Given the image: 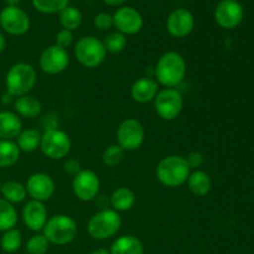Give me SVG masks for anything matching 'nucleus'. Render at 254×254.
<instances>
[{
    "label": "nucleus",
    "instance_id": "1",
    "mask_svg": "<svg viewBox=\"0 0 254 254\" xmlns=\"http://www.w3.org/2000/svg\"><path fill=\"white\" fill-rule=\"evenodd\" d=\"M156 82L165 88H175L186 76V61L179 52H165L154 67Z\"/></svg>",
    "mask_w": 254,
    "mask_h": 254
},
{
    "label": "nucleus",
    "instance_id": "2",
    "mask_svg": "<svg viewBox=\"0 0 254 254\" xmlns=\"http://www.w3.org/2000/svg\"><path fill=\"white\" fill-rule=\"evenodd\" d=\"M156 178L166 188H180L188 181L191 169L181 155H168L159 161L156 166Z\"/></svg>",
    "mask_w": 254,
    "mask_h": 254
},
{
    "label": "nucleus",
    "instance_id": "3",
    "mask_svg": "<svg viewBox=\"0 0 254 254\" xmlns=\"http://www.w3.org/2000/svg\"><path fill=\"white\" fill-rule=\"evenodd\" d=\"M6 93L11 97H22L29 94L36 84V71L26 62L12 64L5 78Z\"/></svg>",
    "mask_w": 254,
    "mask_h": 254
},
{
    "label": "nucleus",
    "instance_id": "4",
    "mask_svg": "<svg viewBox=\"0 0 254 254\" xmlns=\"http://www.w3.org/2000/svg\"><path fill=\"white\" fill-rule=\"evenodd\" d=\"M44 236L50 243L64 246L77 237V223L69 216L56 215L49 218L44 227Z\"/></svg>",
    "mask_w": 254,
    "mask_h": 254
},
{
    "label": "nucleus",
    "instance_id": "5",
    "mask_svg": "<svg viewBox=\"0 0 254 254\" xmlns=\"http://www.w3.org/2000/svg\"><path fill=\"white\" fill-rule=\"evenodd\" d=\"M121 227V215L117 211L106 208L92 216L91 220L88 221L87 230L93 240L104 241L116 236Z\"/></svg>",
    "mask_w": 254,
    "mask_h": 254
},
{
    "label": "nucleus",
    "instance_id": "6",
    "mask_svg": "<svg viewBox=\"0 0 254 254\" xmlns=\"http://www.w3.org/2000/svg\"><path fill=\"white\" fill-rule=\"evenodd\" d=\"M74 56L82 66L96 68L106 60L107 50L102 40L94 36H83L74 46Z\"/></svg>",
    "mask_w": 254,
    "mask_h": 254
},
{
    "label": "nucleus",
    "instance_id": "7",
    "mask_svg": "<svg viewBox=\"0 0 254 254\" xmlns=\"http://www.w3.org/2000/svg\"><path fill=\"white\" fill-rule=\"evenodd\" d=\"M71 139L68 134L60 129H49L41 134L40 149L45 156L52 160L66 158L71 151Z\"/></svg>",
    "mask_w": 254,
    "mask_h": 254
},
{
    "label": "nucleus",
    "instance_id": "8",
    "mask_svg": "<svg viewBox=\"0 0 254 254\" xmlns=\"http://www.w3.org/2000/svg\"><path fill=\"white\" fill-rule=\"evenodd\" d=\"M154 108L163 121H174L180 116L184 108L183 94L176 88H164L156 94Z\"/></svg>",
    "mask_w": 254,
    "mask_h": 254
},
{
    "label": "nucleus",
    "instance_id": "9",
    "mask_svg": "<svg viewBox=\"0 0 254 254\" xmlns=\"http://www.w3.org/2000/svg\"><path fill=\"white\" fill-rule=\"evenodd\" d=\"M145 139L143 124L134 118H128L117 129V144L124 151H133L140 148Z\"/></svg>",
    "mask_w": 254,
    "mask_h": 254
},
{
    "label": "nucleus",
    "instance_id": "10",
    "mask_svg": "<svg viewBox=\"0 0 254 254\" xmlns=\"http://www.w3.org/2000/svg\"><path fill=\"white\" fill-rule=\"evenodd\" d=\"M101 181L98 175L92 170H81L72 181V190L77 198L84 202L93 201L98 196Z\"/></svg>",
    "mask_w": 254,
    "mask_h": 254
},
{
    "label": "nucleus",
    "instance_id": "11",
    "mask_svg": "<svg viewBox=\"0 0 254 254\" xmlns=\"http://www.w3.org/2000/svg\"><path fill=\"white\" fill-rule=\"evenodd\" d=\"M0 25L7 34L20 36L29 31L30 17L19 6H5L0 12Z\"/></svg>",
    "mask_w": 254,
    "mask_h": 254
},
{
    "label": "nucleus",
    "instance_id": "12",
    "mask_svg": "<svg viewBox=\"0 0 254 254\" xmlns=\"http://www.w3.org/2000/svg\"><path fill=\"white\" fill-rule=\"evenodd\" d=\"M113 26L123 35L138 34L144 25L143 16L131 6H121L113 15Z\"/></svg>",
    "mask_w": 254,
    "mask_h": 254
},
{
    "label": "nucleus",
    "instance_id": "13",
    "mask_svg": "<svg viewBox=\"0 0 254 254\" xmlns=\"http://www.w3.org/2000/svg\"><path fill=\"white\" fill-rule=\"evenodd\" d=\"M40 68L47 74H59L67 68L69 56L64 49L52 45L45 49L40 56Z\"/></svg>",
    "mask_w": 254,
    "mask_h": 254
},
{
    "label": "nucleus",
    "instance_id": "14",
    "mask_svg": "<svg viewBox=\"0 0 254 254\" xmlns=\"http://www.w3.org/2000/svg\"><path fill=\"white\" fill-rule=\"evenodd\" d=\"M245 11L237 0H222L215 9V20L223 29H235L242 22Z\"/></svg>",
    "mask_w": 254,
    "mask_h": 254
},
{
    "label": "nucleus",
    "instance_id": "15",
    "mask_svg": "<svg viewBox=\"0 0 254 254\" xmlns=\"http://www.w3.org/2000/svg\"><path fill=\"white\" fill-rule=\"evenodd\" d=\"M195 26V17L192 12L184 7H179L170 12L166 20V29L169 34L178 39H183L191 34Z\"/></svg>",
    "mask_w": 254,
    "mask_h": 254
},
{
    "label": "nucleus",
    "instance_id": "16",
    "mask_svg": "<svg viewBox=\"0 0 254 254\" xmlns=\"http://www.w3.org/2000/svg\"><path fill=\"white\" fill-rule=\"evenodd\" d=\"M25 188H26L27 195L32 200L44 202L51 198L55 193V181L47 174L35 173L27 179Z\"/></svg>",
    "mask_w": 254,
    "mask_h": 254
},
{
    "label": "nucleus",
    "instance_id": "17",
    "mask_svg": "<svg viewBox=\"0 0 254 254\" xmlns=\"http://www.w3.org/2000/svg\"><path fill=\"white\" fill-rule=\"evenodd\" d=\"M22 220L29 230L34 232L44 230L47 222V210L44 203L35 200L29 201L22 210Z\"/></svg>",
    "mask_w": 254,
    "mask_h": 254
},
{
    "label": "nucleus",
    "instance_id": "18",
    "mask_svg": "<svg viewBox=\"0 0 254 254\" xmlns=\"http://www.w3.org/2000/svg\"><path fill=\"white\" fill-rule=\"evenodd\" d=\"M158 92L159 83L151 77H141V78L136 79L130 89L131 98L140 104L154 101Z\"/></svg>",
    "mask_w": 254,
    "mask_h": 254
},
{
    "label": "nucleus",
    "instance_id": "19",
    "mask_svg": "<svg viewBox=\"0 0 254 254\" xmlns=\"http://www.w3.org/2000/svg\"><path fill=\"white\" fill-rule=\"evenodd\" d=\"M22 123L12 112H0V140H12L21 133Z\"/></svg>",
    "mask_w": 254,
    "mask_h": 254
},
{
    "label": "nucleus",
    "instance_id": "20",
    "mask_svg": "<svg viewBox=\"0 0 254 254\" xmlns=\"http://www.w3.org/2000/svg\"><path fill=\"white\" fill-rule=\"evenodd\" d=\"M111 254H144V246L139 238L134 236H122L111 246Z\"/></svg>",
    "mask_w": 254,
    "mask_h": 254
},
{
    "label": "nucleus",
    "instance_id": "21",
    "mask_svg": "<svg viewBox=\"0 0 254 254\" xmlns=\"http://www.w3.org/2000/svg\"><path fill=\"white\" fill-rule=\"evenodd\" d=\"M186 183H188L189 190L195 196H200V197L207 195L212 188L210 175L202 170H195L193 173H190Z\"/></svg>",
    "mask_w": 254,
    "mask_h": 254
},
{
    "label": "nucleus",
    "instance_id": "22",
    "mask_svg": "<svg viewBox=\"0 0 254 254\" xmlns=\"http://www.w3.org/2000/svg\"><path fill=\"white\" fill-rule=\"evenodd\" d=\"M14 109L19 116L24 118H36L41 113L42 104L37 98L26 94L16 98V101L14 102Z\"/></svg>",
    "mask_w": 254,
    "mask_h": 254
},
{
    "label": "nucleus",
    "instance_id": "23",
    "mask_svg": "<svg viewBox=\"0 0 254 254\" xmlns=\"http://www.w3.org/2000/svg\"><path fill=\"white\" fill-rule=\"evenodd\" d=\"M135 203V193L129 188H119L111 196V205L117 212L129 211Z\"/></svg>",
    "mask_w": 254,
    "mask_h": 254
},
{
    "label": "nucleus",
    "instance_id": "24",
    "mask_svg": "<svg viewBox=\"0 0 254 254\" xmlns=\"http://www.w3.org/2000/svg\"><path fill=\"white\" fill-rule=\"evenodd\" d=\"M17 146H19L20 151L24 153H32L36 150L40 146V141H41V133L37 129L30 128L21 130V133L17 135Z\"/></svg>",
    "mask_w": 254,
    "mask_h": 254
},
{
    "label": "nucleus",
    "instance_id": "25",
    "mask_svg": "<svg viewBox=\"0 0 254 254\" xmlns=\"http://www.w3.org/2000/svg\"><path fill=\"white\" fill-rule=\"evenodd\" d=\"M0 191L4 196V200L10 203L22 202L27 195L26 188L17 181H6L0 186Z\"/></svg>",
    "mask_w": 254,
    "mask_h": 254
},
{
    "label": "nucleus",
    "instance_id": "26",
    "mask_svg": "<svg viewBox=\"0 0 254 254\" xmlns=\"http://www.w3.org/2000/svg\"><path fill=\"white\" fill-rule=\"evenodd\" d=\"M20 149L12 140H0V168H9L17 163Z\"/></svg>",
    "mask_w": 254,
    "mask_h": 254
},
{
    "label": "nucleus",
    "instance_id": "27",
    "mask_svg": "<svg viewBox=\"0 0 254 254\" xmlns=\"http://www.w3.org/2000/svg\"><path fill=\"white\" fill-rule=\"evenodd\" d=\"M17 212L14 206L0 198V232H6L16 226Z\"/></svg>",
    "mask_w": 254,
    "mask_h": 254
},
{
    "label": "nucleus",
    "instance_id": "28",
    "mask_svg": "<svg viewBox=\"0 0 254 254\" xmlns=\"http://www.w3.org/2000/svg\"><path fill=\"white\" fill-rule=\"evenodd\" d=\"M60 14V22H61L62 27L66 30L73 32L74 30L78 29L82 24V12L79 11V9L74 6H66L64 10L59 12Z\"/></svg>",
    "mask_w": 254,
    "mask_h": 254
},
{
    "label": "nucleus",
    "instance_id": "29",
    "mask_svg": "<svg viewBox=\"0 0 254 254\" xmlns=\"http://www.w3.org/2000/svg\"><path fill=\"white\" fill-rule=\"evenodd\" d=\"M21 233L16 228H11V230L6 231L2 235L1 241H0V246L1 250L6 253H15L19 251L21 247Z\"/></svg>",
    "mask_w": 254,
    "mask_h": 254
},
{
    "label": "nucleus",
    "instance_id": "30",
    "mask_svg": "<svg viewBox=\"0 0 254 254\" xmlns=\"http://www.w3.org/2000/svg\"><path fill=\"white\" fill-rule=\"evenodd\" d=\"M69 0H32V5L42 14H56L68 6Z\"/></svg>",
    "mask_w": 254,
    "mask_h": 254
},
{
    "label": "nucleus",
    "instance_id": "31",
    "mask_svg": "<svg viewBox=\"0 0 254 254\" xmlns=\"http://www.w3.org/2000/svg\"><path fill=\"white\" fill-rule=\"evenodd\" d=\"M104 47H106L107 52H112V54H118L122 52L127 46V37L122 32H111L107 35L103 40Z\"/></svg>",
    "mask_w": 254,
    "mask_h": 254
},
{
    "label": "nucleus",
    "instance_id": "32",
    "mask_svg": "<svg viewBox=\"0 0 254 254\" xmlns=\"http://www.w3.org/2000/svg\"><path fill=\"white\" fill-rule=\"evenodd\" d=\"M124 154H126V151L118 144H112L103 151L102 160H103L104 165L109 166V168H114V166L119 165L123 161Z\"/></svg>",
    "mask_w": 254,
    "mask_h": 254
},
{
    "label": "nucleus",
    "instance_id": "33",
    "mask_svg": "<svg viewBox=\"0 0 254 254\" xmlns=\"http://www.w3.org/2000/svg\"><path fill=\"white\" fill-rule=\"evenodd\" d=\"M50 242L44 235H35L27 241L26 253L27 254H46L49 251Z\"/></svg>",
    "mask_w": 254,
    "mask_h": 254
},
{
    "label": "nucleus",
    "instance_id": "34",
    "mask_svg": "<svg viewBox=\"0 0 254 254\" xmlns=\"http://www.w3.org/2000/svg\"><path fill=\"white\" fill-rule=\"evenodd\" d=\"M73 42V32L69 31V30L62 29L57 32L56 35V45L61 49L66 50L67 47H69Z\"/></svg>",
    "mask_w": 254,
    "mask_h": 254
},
{
    "label": "nucleus",
    "instance_id": "35",
    "mask_svg": "<svg viewBox=\"0 0 254 254\" xmlns=\"http://www.w3.org/2000/svg\"><path fill=\"white\" fill-rule=\"evenodd\" d=\"M94 26L99 30H109L113 26V16L107 12H99L94 17Z\"/></svg>",
    "mask_w": 254,
    "mask_h": 254
},
{
    "label": "nucleus",
    "instance_id": "36",
    "mask_svg": "<svg viewBox=\"0 0 254 254\" xmlns=\"http://www.w3.org/2000/svg\"><path fill=\"white\" fill-rule=\"evenodd\" d=\"M185 159L186 161H188L190 169L200 168L203 164V161H205V156H203V154L200 153V151H192V153L189 154L188 158Z\"/></svg>",
    "mask_w": 254,
    "mask_h": 254
},
{
    "label": "nucleus",
    "instance_id": "37",
    "mask_svg": "<svg viewBox=\"0 0 254 254\" xmlns=\"http://www.w3.org/2000/svg\"><path fill=\"white\" fill-rule=\"evenodd\" d=\"M64 173H67L68 175L76 176L79 171L82 170L81 169V163H79L77 159H67L64 161Z\"/></svg>",
    "mask_w": 254,
    "mask_h": 254
},
{
    "label": "nucleus",
    "instance_id": "38",
    "mask_svg": "<svg viewBox=\"0 0 254 254\" xmlns=\"http://www.w3.org/2000/svg\"><path fill=\"white\" fill-rule=\"evenodd\" d=\"M103 1L109 6H122L127 0H103Z\"/></svg>",
    "mask_w": 254,
    "mask_h": 254
},
{
    "label": "nucleus",
    "instance_id": "39",
    "mask_svg": "<svg viewBox=\"0 0 254 254\" xmlns=\"http://www.w3.org/2000/svg\"><path fill=\"white\" fill-rule=\"evenodd\" d=\"M5 46H6V40H5V36L2 35V32L0 31V54L4 51Z\"/></svg>",
    "mask_w": 254,
    "mask_h": 254
},
{
    "label": "nucleus",
    "instance_id": "40",
    "mask_svg": "<svg viewBox=\"0 0 254 254\" xmlns=\"http://www.w3.org/2000/svg\"><path fill=\"white\" fill-rule=\"evenodd\" d=\"M6 6H17L21 2V0H5Z\"/></svg>",
    "mask_w": 254,
    "mask_h": 254
},
{
    "label": "nucleus",
    "instance_id": "41",
    "mask_svg": "<svg viewBox=\"0 0 254 254\" xmlns=\"http://www.w3.org/2000/svg\"><path fill=\"white\" fill-rule=\"evenodd\" d=\"M91 254H111L109 251L104 250V248H98V250H94Z\"/></svg>",
    "mask_w": 254,
    "mask_h": 254
},
{
    "label": "nucleus",
    "instance_id": "42",
    "mask_svg": "<svg viewBox=\"0 0 254 254\" xmlns=\"http://www.w3.org/2000/svg\"><path fill=\"white\" fill-rule=\"evenodd\" d=\"M0 186H1V184H0Z\"/></svg>",
    "mask_w": 254,
    "mask_h": 254
},
{
    "label": "nucleus",
    "instance_id": "43",
    "mask_svg": "<svg viewBox=\"0 0 254 254\" xmlns=\"http://www.w3.org/2000/svg\"><path fill=\"white\" fill-rule=\"evenodd\" d=\"M221 1H222V0H221Z\"/></svg>",
    "mask_w": 254,
    "mask_h": 254
}]
</instances>
